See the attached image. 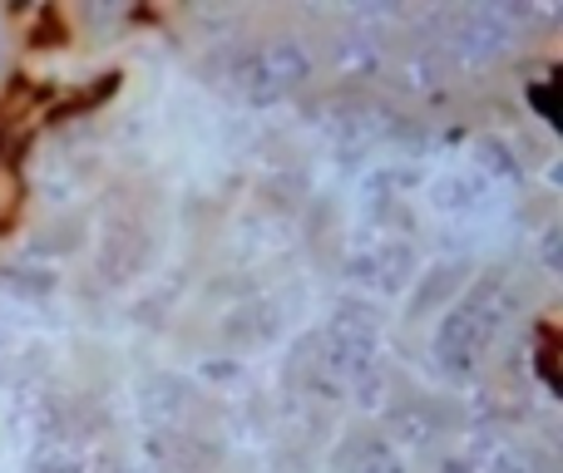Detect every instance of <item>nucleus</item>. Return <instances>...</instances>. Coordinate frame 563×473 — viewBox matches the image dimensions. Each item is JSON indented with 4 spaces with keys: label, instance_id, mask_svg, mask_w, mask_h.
Here are the masks:
<instances>
[{
    "label": "nucleus",
    "instance_id": "f257e3e1",
    "mask_svg": "<svg viewBox=\"0 0 563 473\" xmlns=\"http://www.w3.org/2000/svg\"><path fill=\"white\" fill-rule=\"evenodd\" d=\"M559 10L554 5H515V0H475V5H450L416 15L420 30H430L445 55V69L460 79L495 75L499 65L519 55L529 25H549Z\"/></svg>",
    "mask_w": 563,
    "mask_h": 473
},
{
    "label": "nucleus",
    "instance_id": "f03ea898",
    "mask_svg": "<svg viewBox=\"0 0 563 473\" xmlns=\"http://www.w3.org/2000/svg\"><path fill=\"white\" fill-rule=\"evenodd\" d=\"M515 311H519V296L505 271H489L475 286L460 291V301L445 316H435V330H430V356H435L440 375L450 385H470V380L485 375V360L495 356Z\"/></svg>",
    "mask_w": 563,
    "mask_h": 473
},
{
    "label": "nucleus",
    "instance_id": "7ed1b4c3",
    "mask_svg": "<svg viewBox=\"0 0 563 473\" xmlns=\"http://www.w3.org/2000/svg\"><path fill=\"white\" fill-rule=\"evenodd\" d=\"M386 326L371 301H341L317 330V356L307 365V390L317 399L346 395L356 380H366L376 365H386Z\"/></svg>",
    "mask_w": 563,
    "mask_h": 473
},
{
    "label": "nucleus",
    "instance_id": "20e7f679",
    "mask_svg": "<svg viewBox=\"0 0 563 473\" xmlns=\"http://www.w3.org/2000/svg\"><path fill=\"white\" fill-rule=\"evenodd\" d=\"M317 75V55L301 35H267L253 49H238L228 59V89L243 99L247 109H277L291 94L311 85Z\"/></svg>",
    "mask_w": 563,
    "mask_h": 473
},
{
    "label": "nucleus",
    "instance_id": "39448f33",
    "mask_svg": "<svg viewBox=\"0 0 563 473\" xmlns=\"http://www.w3.org/2000/svg\"><path fill=\"white\" fill-rule=\"evenodd\" d=\"M346 281L366 296H406L410 281L420 271V257H416V241L410 237H390V233H366L356 247L346 251Z\"/></svg>",
    "mask_w": 563,
    "mask_h": 473
},
{
    "label": "nucleus",
    "instance_id": "423d86ee",
    "mask_svg": "<svg viewBox=\"0 0 563 473\" xmlns=\"http://www.w3.org/2000/svg\"><path fill=\"white\" fill-rule=\"evenodd\" d=\"M426 207L440 217V223H455V227H485L495 217L509 213V193L495 188L489 178H479L475 168H445L426 183Z\"/></svg>",
    "mask_w": 563,
    "mask_h": 473
},
{
    "label": "nucleus",
    "instance_id": "0eeeda50",
    "mask_svg": "<svg viewBox=\"0 0 563 473\" xmlns=\"http://www.w3.org/2000/svg\"><path fill=\"white\" fill-rule=\"evenodd\" d=\"M386 75H390V85H396L406 99H435L440 89H445L450 69H445V55H440L435 35H430V30H420V25H410L406 45L390 49Z\"/></svg>",
    "mask_w": 563,
    "mask_h": 473
},
{
    "label": "nucleus",
    "instance_id": "6e6552de",
    "mask_svg": "<svg viewBox=\"0 0 563 473\" xmlns=\"http://www.w3.org/2000/svg\"><path fill=\"white\" fill-rule=\"evenodd\" d=\"M380 435H386L406 459L430 454V449L450 435V409H440L430 395H400L396 405L380 415Z\"/></svg>",
    "mask_w": 563,
    "mask_h": 473
},
{
    "label": "nucleus",
    "instance_id": "1a4fd4ad",
    "mask_svg": "<svg viewBox=\"0 0 563 473\" xmlns=\"http://www.w3.org/2000/svg\"><path fill=\"white\" fill-rule=\"evenodd\" d=\"M386 65H390V35H376V30L346 25V30H336L327 45V75L341 79V85L386 79Z\"/></svg>",
    "mask_w": 563,
    "mask_h": 473
},
{
    "label": "nucleus",
    "instance_id": "9d476101",
    "mask_svg": "<svg viewBox=\"0 0 563 473\" xmlns=\"http://www.w3.org/2000/svg\"><path fill=\"white\" fill-rule=\"evenodd\" d=\"M470 286V261L450 257V261H430L416 271L406 291V320H426V316H445L460 301V291Z\"/></svg>",
    "mask_w": 563,
    "mask_h": 473
},
{
    "label": "nucleus",
    "instance_id": "9b49d317",
    "mask_svg": "<svg viewBox=\"0 0 563 473\" xmlns=\"http://www.w3.org/2000/svg\"><path fill=\"white\" fill-rule=\"evenodd\" d=\"M336 473H410V459L380 429H361V435L341 439Z\"/></svg>",
    "mask_w": 563,
    "mask_h": 473
},
{
    "label": "nucleus",
    "instance_id": "f8f14e48",
    "mask_svg": "<svg viewBox=\"0 0 563 473\" xmlns=\"http://www.w3.org/2000/svg\"><path fill=\"white\" fill-rule=\"evenodd\" d=\"M465 454L479 464V473H549V459L534 444H519V439H499L495 429L475 435L465 444Z\"/></svg>",
    "mask_w": 563,
    "mask_h": 473
},
{
    "label": "nucleus",
    "instance_id": "ddd939ff",
    "mask_svg": "<svg viewBox=\"0 0 563 473\" xmlns=\"http://www.w3.org/2000/svg\"><path fill=\"white\" fill-rule=\"evenodd\" d=\"M465 168H475L479 178H489L495 188H519L525 183V164H519V154L505 144V138H495V134H485V138H475L470 144V164Z\"/></svg>",
    "mask_w": 563,
    "mask_h": 473
},
{
    "label": "nucleus",
    "instance_id": "4468645a",
    "mask_svg": "<svg viewBox=\"0 0 563 473\" xmlns=\"http://www.w3.org/2000/svg\"><path fill=\"white\" fill-rule=\"evenodd\" d=\"M5 291H15V296H25V301H45V296H55V271L49 267H15V271H5V281H0Z\"/></svg>",
    "mask_w": 563,
    "mask_h": 473
},
{
    "label": "nucleus",
    "instance_id": "2eb2a0df",
    "mask_svg": "<svg viewBox=\"0 0 563 473\" xmlns=\"http://www.w3.org/2000/svg\"><path fill=\"white\" fill-rule=\"evenodd\" d=\"M435 473H479V464L465 454V449H450V454L435 459Z\"/></svg>",
    "mask_w": 563,
    "mask_h": 473
},
{
    "label": "nucleus",
    "instance_id": "dca6fc26",
    "mask_svg": "<svg viewBox=\"0 0 563 473\" xmlns=\"http://www.w3.org/2000/svg\"><path fill=\"white\" fill-rule=\"evenodd\" d=\"M539 261H544L549 277L559 271V227H544V233H539Z\"/></svg>",
    "mask_w": 563,
    "mask_h": 473
},
{
    "label": "nucleus",
    "instance_id": "f3484780",
    "mask_svg": "<svg viewBox=\"0 0 563 473\" xmlns=\"http://www.w3.org/2000/svg\"><path fill=\"white\" fill-rule=\"evenodd\" d=\"M0 69H5V45H0Z\"/></svg>",
    "mask_w": 563,
    "mask_h": 473
}]
</instances>
